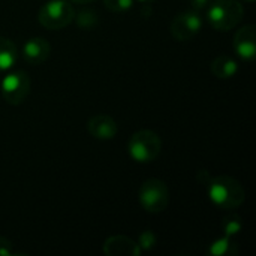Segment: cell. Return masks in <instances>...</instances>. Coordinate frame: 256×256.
Segmentation results:
<instances>
[{
  "label": "cell",
  "mask_w": 256,
  "mask_h": 256,
  "mask_svg": "<svg viewBox=\"0 0 256 256\" xmlns=\"http://www.w3.org/2000/svg\"><path fill=\"white\" fill-rule=\"evenodd\" d=\"M204 186L207 188V194L212 202L222 210H236L246 200L244 188L238 180L230 176H210Z\"/></svg>",
  "instance_id": "6da1fadb"
},
{
  "label": "cell",
  "mask_w": 256,
  "mask_h": 256,
  "mask_svg": "<svg viewBox=\"0 0 256 256\" xmlns=\"http://www.w3.org/2000/svg\"><path fill=\"white\" fill-rule=\"evenodd\" d=\"M244 8L240 0H214L208 10V24L218 32H230L243 20Z\"/></svg>",
  "instance_id": "7a4b0ae2"
},
{
  "label": "cell",
  "mask_w": 256,
  "mask_h": 256,
  "mask_svg": "<svg viewBox=\"0 0 256 256\" xmlns=\"http://www.w3.org/2000/svg\"><path fill=\"white\" fill-rule=\"evenodd\" d=\"M128 148L134 160L140 164H150L159 158L162 152V140L156 132L142 129L130 136Z\"/></svg>",
  "instance_id": "3957f363"
},
{
  "label": "cell",
  "mask_w": 256,
  "mask_h": 256,
  "mask_svg": "<svg viewBox=\"0 0 256 256\" xmlns=\"http://www.w3.org/2000/svg\"><path fill=\"white\" fill-rule=\"evenodd\" d=\"M138 200H140L141 207L146 212L152 214H158L168 208V204L171 200L170 189L164 180L148 178L140 186Z\"/></svg>",
  "instance_id": "277c9868"
},
{
  "label": "cell",
  "mask_w": 256,
  "mask_h": 256,
  "mask_svg": "<svg viewBox=\"0 0 256 256\" xmlns=\"http://www.w3.org/2000/svg\"><path fill=\"white\" fill-rule=\"evenodd\" d=\"M75 18L74 6L66 0L46 2L38 12L39 24L46 30H62Z\"/></svg>",
  "instance_id": "5b68a950"
},
{
  "label": "cell",
  "mask_w": 256,
  "mask_h": 256,
  "mask_svg": "<svg viewBox=\"0 0 256 256\" xmlns=\"http://www.w3.org/2000/svg\"><path fill=\"white\" fill-rule=\"evenodd\" d=\"M32 81L27 72L14 70L2 80V94L9 105H21L30 94Z\"/></svg>",
  "instance_id": "8992f818"
},
{
  "label": "cell",
  "mask_w": 256,
  "mask_h": 256,
  "mask_svg": "<svg viewBox=\"0 0 256 256\" xmlns=\"http://www.w3.org/2000/svg\"><path fill=\"white\" fill-rule=\"evenodd\" d=\"M202 27V20L196 10H186L177 14L170 26L171 34L178 42H186L194 39Z\"/></svg>",
  "instance_id": "52a82bcc"
},
{
  "label": "cell",
  "mask_w": 256,
  "mask_h": 256,
  "mask_svg": "<svg viewBox=\"0 0 256 256\" xmlns=\"http://www.w3.org/2000/svg\"><path fill=\"white\" fill-rule=\"evenodd\" d=\"M234 51L242 60H254L256 54V30L254 24H246L236 32L232 40Z\"/></svg>",
  "instance_id": "ba28073f"
},
{
  "label": "cell",
  "mask_w": 256,
  "mask_h": 256,
  "mask_svg": "<svg viewBox=\"0 0 256 256\" xmlns=\"http://www.w3.org/2000/svg\"><path fill=\"white\" fill-rule=\"evenodd\" d=\"M87 132L99 141H110L116 138L118 128L116 120L108 114H96L87 122Z\"/></svg>",
  "instance_id": "9c48e42d"
},
{
  "label": "cell",
  "mask_w": 256,
  "mask_h": 256,
  "mask_svg": "<svg viewBox=\"0 0 256 256\" xmlns=\"http://www.w3.org/2000/svg\"><path fill=\"white\" fill-rule=\"evenodd\" d=\"M104 254L106 256H140L142 250L132 238L117 234L111 236L104 243Z\"/></svg>",
  "instance_id": "30bf717a"
},
{
  "label": "cell",
  "mask_w": 256,
  "mask_h": 256,
  "mask_svg": "<svg viewBox=\"0 0 256 256\" xmlns=\"http://www.w3.org/2000/svg\"><path fill=\"white\" fill-rule=\"evenodd\" d=\"M51 54V45L45 38L34 36L26 40L22 46V57L30 64H40L48 60Z\"/></svg>",
  "instance_id": "8fae6325"
},
{
  "label": "cell",
  "mask_w": 256,
  "mask_h": 256,
  "mask_svg": "<svg viewBox=\"0 0 256 256\" xmlns=\"http://www.w3.org/2000/svg\"><path fill=\"white\" fill-rule=\"evenodd\" d=\"M210 69H212V74L216 78H219V80H230V78H232L237 74L238 64L230 56H218L212 62Z\"/></svg>",
  "instance_id": "7c38bea8"
},
{
  "label": "cell",
  "mask_w": 256,
  "mask_h": 256,
  "mask_svg": "<svg viewBox=\"0 0 256 256\" xmlns=\"http://www.w3.org/2000/svg\"><path fill=\"white\" fill-rule=\"evenodd\" d=\"M18 58V50L16 45L8 39L0 36V70L10 69Z\"/></svg>",
  "instance_id": "4fadbf2b"
},
{
  "label": "cell",
  "mask_w": 256,
  "mask_h": 256,
  "mask_svg": "<svg viewBox=\"0 0 256 256\" xmlns=\"http://www.w3.org/2000/svg\"><path fill=\"white\" fill-rule=\"evenodd\" d=\"M236 243L231 242V237H222L213 242L208 246V254L213 256H228L236 255Z\"/></svg>",
  "instance_id": "5bb4252c"
},
{
  "label": "cell",
  "mask_w": 256,
  "mask_h": 256,
  "mask_svg": "<svg viewBox=\"0 0 256 256\" xmlns=\"http://www.w3.org/2000/svg\"><path fill=\"white\" fill-rule=\"evenodd\" d=\"M243 228V220L238 214H230L224 218L222 220V231L225 237H234L237 236Z\"/></svg>",
  "instance_id": "9a60e30c"
},
{
  "label": "cell",
  "mask_w": 256,
  "mask_h": 256,
  "mask_svg": "<svg viewBox=\"0 0 256 256\" xmlns=\"http://www.w3.org/2000/svg\"><path fill=\"white\" fill-rule=\"evenodd\" d=\"M76 21V24L84 28V30H88V28H93L96 24H98V15L93 9H84L81 12H78L74 18Z\"/></svg>",
  "instance_id": "2e32d148"
},
{
  "label": "cell",
  "mask_w": 256,
  "mask_h": 256,
  "mask_svg": "<svg viewBox=\"0 0 256 256\" xmlns=\"http://www.w3.org/2000/svg\"><path fill=\"white\" fill-rule=\"evenodd\" d=\"M104 4L108 10L114 14H122L132 8L134 0H104Z\"/></svg>",
  "instance_id": "e0dca14e"
},
{
  "label": "cell",
  "mask_w": 256,
  "mask_h": 256,
  "mask_svg": "<svg viewBox=\"0 0 256 256\" xmlns=\"http://www.w3.org/2000/svg\"><path fill=\"white\" fill-rule=\"evenodd\" d=\"M158 243V237L153 231H142L138 238V246L141 250H152Z\"/></svg>",
  "instance_id": "ac0fdd59"
},
{
  "label": "cell",
  "mask_w": 256,
  "mask_h": 256,
  "mask_svg": "<svg viewBox=\"0 0 256 256\" xmlns=\"http://www.w3.org/2000/svg\"><path fill=\"white\" fill-rule=\"evenodd\" d=\"M15 255V248H14V243L6 238V237H2L0 236V256H12Z\"/></svg>",
  "instance_id": "d6986e66"
},
{
  "label": "cell",
  "mask_w": 256,
  "mask_h": 256,
  "mask_svg": "<svg viewBox=\"0 0 256 256\" xmlns=\"http://www.w3.org/2000/svg\"><path fill=\"white\" fill-rule=\"evenodd\" d=\"M190 2V6H192V9L194 10H202L206 6H208L210 4V0H189Z\"/></svg>",
  "instance_id": "ffe728a7"
},
{
  "label": "cell",
  "mask_w": 256,
  "mask_h": 256,
  "mask_svg": "<svg viewBox=\"0 0 256 256\" xmlns=\"http://www.w3.org/2000/svg\"><path fill=\"white\" fill-rule=\"evenodd\" d=\"M74 3H78V4H87V3H93L94 0H70Z\"/></svg>",
  "instance_id": "44dd1931"
},
{
  "label": "cell",
  "mask_w": 256,
  "mask_h": 256,
  "mask_svg": "<svg viewBox=\"0 0 256 256\" xmlns=\"http://www.w3.org/2000/svg\"><path fill=\"white\" fill-rule=\"evenodd\" d=\"M141 3H150V2H153V0H140Z\"/></svg>",
  "instance_id": "7402d4cb"
},
{
  "label": "cell",
  "mask_w": 256,
  "mask_h": 256,
  "mask_svg": "<svg viewBox=\"0 0 256 256\" xmlns=\"http://www.w3.org/2000/svg\"><path fill=\"white\" fill-rule=\"evenodd\" d=\"M246 2H249V3H252V2H254V0H246Z\"/></svg>",
  "instance_id": "603a6c76"
}]
</instances>
